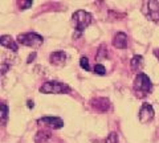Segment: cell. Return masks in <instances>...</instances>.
Segmentation results:
<instances>
[{
  "label": "cell",
  "mask_w": 159,
  "mask_h": 143,
  "mask_svg": "<svg viewBox=\"0 0 159 143\" xmlns=\"http://www.w3.org/2000/svg\"><path fill=\"white\" fill-rule=\"evenodd\" d=\"M133 89L138 98H143L147 94H150V92L152 90V82L145 73H138L135 80H134Z\"/></svg>",
  "instance_id": "obj_1"
},
{
  "label": "cell",
  "mask_w": 159,
  "mask_h": 143,
  "mask_svg": "<svg viewBox=\"0 0 159 143\" xmlns=\"http://www.w3.org/2000/svg\"><path fill=\"white\" fill-rule=\"evenodd\" d=\"M34 58H36V52H33V53H31V55L28 56V60H27V62H28V64H31V62L34 60Z\"/></svg>",
  "instance_id": "obj_19"
},
{
  "label": "cell",
  "mask_w": 159,
  "mask_h": 143,
  "mask_svg": "<svg viewBox=\"0 0 159 143\" xmlns=\"http://www.w3.org/2000/svg\"><path fill=\"white\" fill-rule=\"evenodd\" d=\"M130 66L134 72H141L142 68H143V57L141 55L134 56L130 61Z\"/></svg>",
  "instance_id": "obj_13"
},
{
  "label": "cell",
  "mask_w": 159,
  "mask_h": 143,
  "mask_svg": "<svg viewBox=\"0 0 159 143\" xmlns=\"http://www.w3.org/2000/svg\"><path fill=\"white\" fill-rule=\"evenodd\" d=\"M105 143H118V134L117 132H110V134L106 136Z\"/></svg>",
  "instance_id": "obj_17"
},
{
  "label": "cell",
  "mask_w": 159,
  "mask_h": 143,
  "mask_svg": "<svg viewBox=\"0 0 159 143\" xmlns=\"http://www.w3.org/2000/svg\"><path fill=\"white\" fill-rule=\"evenodd\" d=\"M80 65H81L82 69H85L86 72L90 70V65H89V60L88 57H81V60H80Z\"/></svg>",
  "instance_id": "obj_18"
},
{
  "label": "cell",
  "mask_w": 159,
  "mask_h": 143,
  "mask_svg": "<svg viewBox=\"0 0 159 143\" xmlns=\"http://www.w3.org/2000/svg\"><path fill=\"white\" fill-rule=\"evenodd\" d=\"M113 45L117 49H126L127 48V34L123 32H118L113 37Z\"/></svg>",
  "instance_id": "obj_9"
},
{
  "label": "cell",
  "mask_w": 159,
  "mask_h": 143,
  "mask_svg": "<svg viewBox=\"0 0 159 143\" xmlns=\"http://www.w3.org/2000/svg\"><path fill=\"white\" fill-rule=\"evenodd\" d=\"M154 109L150 103H143L141 110H139V121L141 123H148L154 119Z\"/></svg>",
  "instance_id": "obj_7"
},
{
  "label": "cell",
  "mask_w": 159,
  "mask_h": 143,
  "mask_svg": "<svg viewBox=\"0 0 159 143\" xmlns=\"http://www.w3.org/2000/svg\"><path fill=\"white\" fill-rule=\"evenodd\" d=\"M40 92L44 94H64V93L70 92V87L66 83L60 81H47L41 85Z\"/></svg>",
  "instance_id": "obj_3"
},
{
  "label": "cell",
  "mask_w": 159,
  "mask_h": 143,
  "mask_svg": "<svg viewBox=\"0 0 159 143\" xmlns=\"http://www.w3.org/2000/svg\"><path fill=\"white\" fill-rule=\"evenodd\" d=\"M28 107H29V109H33V107H34L33 101H28Z\"/></svg>",
  "instance_id": "obj_20"
},
{
  "label": "cell",
  "mask_w": 159,
  "mask_h": 143,
  "mask_svg": "<svg viewBox=\"0 0 159 143\" xmlns=\"http://www.w3.org/2000/svg\"><path fill=\"white\" fill-rule=\"evenodd\" d=\"M66 58H68V55L64 51H54L51 53V56H49V61H51L53 65L61 66V65H65Z\"/></svg>",
  "instance_id": "obj_8"
},
{
  "label": "cell",
  "mask_w": 159,
  "mask_h": 143,
  "mask_svg": "<svg viewBox=\"0 0 159 143\" xmlns=\"http://www.w3.org/2000/svg\"><path fill=\"white\" fill-rule=\"evenodd\" d=\"M107 57V48L106 45H102L98 48V52H97V60H101V58H106Z\"/></svg>",
  "instance_id": "obj_15"
},
{
  "label": "cell",
  "mask_w": 159,
  "mask_h": 143,
  "mask_svg": "<svg viewBox=\"0 0 159 143\" xmlns=\"http://www.w3.org/2000/svg\"><path fill=\"white\" fill-rule=\"evenodd\" d=\"M93 72L96 73L98 76H105L106 74V68L102 65V64H96V66H94Z\"/></svg>",
  "instance_id": "obj_16"
},
{
  "label": "cell",
  "mask_w": 159,
  "mask_h": 143,
  "mask_svg": "<svg viewBox=\"0 0 159 143\" xmlns=\"http://www.w3.org/2000/svg\"><path fill=\"white\" fill-rule=\"evenodd\" d=\"M7 119H8V106L3 102L2 103V113H0V122H2V125H6Z\"/></svg>",
  "instance_id": "obj_14"
},
{
  "label": "cell",
  "mask_w": 159,
  "mask_h": 143,
  "mask_svg": "<svg viewBox=\"0 0 159 143\" xmlns=\"http://www.w3.org/2000/svg\"><path fill=\"white\" fill-rule=\"evenodd\" d=\"M17 42L25 47L31 48H39L40 45H43L44 38L43 36H40L36 32H28V33H21L17 36Z\"/></svg>",
  "instance_id": "obj_4"
},
{
  "label": "cell",
  "mask_w": 159,
  "mask_h": 143,
  "mask_svg": "<svg viewBox=\"0 0 159 143\" xmlns=\"http://www.w3.org/2000/svg\"><path fill=\"white\" fill-rule=\"evenodd\" d=\"M52 138V132L49 130H40L34 135V143H48Z\"/></svg>",
  "instance_id": "obj_12"
},
{
  "label": "cell",
  "mask_w": 159,
  "mask_h": 143,
  "mask_svg": "<svg viewBox=\"0 0 159 143\" xmlns=\"http://www.w3.org/2000/svg\"><path fill=\"white\" fill-rule=\"evenodd\" d=\"M142 13L154 23L159 21V3L155 0L150 2H143L142 3Z\"/></svg>",
  "instance_id": "obj_5"
},
{
  "label": "cell",
  "mask_w": 159,
  "mask_h": 143,
  "mask_svg": "<svg viewBox=\"0 0 159 143\" xmlns=\"http://www.w3.org/2000/svg\"><path fill=\"white\" fill-rule=\"evenodd\" d=\"M92 105H93V107L96 110L102 111V113H105V111H107L109 109H110V101H109L107 98H103V97L93 100L92 101Z\"/></svg>",
  "instance_id": "obj_10"
},
{
  "label": "cell",
  "mask_w": 159,
  "mask_h": 143,
  "mask_svg": "<svg viewBox=\"0 0 159 143\" xmlns=\"http://www.w3.org/2000/svg\"><path fill=\"white\" fill-rule=\"evenodd\" d=\"M39 125H44V126H48L51 127V129H61V127L64 126V121L61 119V118L58 117H43L40 118V119L37 121Z\"/></svg>",
  "instance_id": "obj_6"
},
{
  "label": "cell",
  "mask_w": 159,
  "mask_h": 143,
  "mask_svg": "<svg viewBox=\"0 0 159 143\" xmlns=\"http://www.w3.org/2000/svg\"><path fill=\"white\" fill-rule=\"evenodd\" d=\"M0 44H2V47H4V48L11 49L12 52H16L19 49L17 41L13 40V38L11 36H8V34H3V36L0 37Z\"/></svg>",
  "instance_id": "obj_11"
},
{
  "label": "cell",
  "mask_w": 159,
  "mask_h": 143,
  "mask_svg": "<svg viewBox=\"0 0 159 143\" xmlns=\"http://www.w3.org/2000/svg\"><path fill=\"white\" fill-rule=\"evenodd\" d=\"M92 21H93L92 13L84 11V9H80V11L74 12L72 16V23L77 32H82L84 29H86L92 24Z\"/></svg>",
  "instance_id": "obj_2"
},
{
  "label": "cell",
  "mask_w": 159,
  "mask_h": 143,
  "mask_svg": "<svg viewBox=\"0 0 159 143\" xmlns=\"http://www.w3.org/2000/svg\"><path fill=\"white\" fill-rule=\"evenodd\" d=\"M154 55H155L159 58V49H155V51H154Z\"/></svg>",
  "instance_id": "obj_21"
}]
</instances>
